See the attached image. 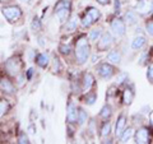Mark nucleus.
Returning <instances> with one entry per match:
<instances>
[{"instance_id":"cd10ccee","label":"nucleus","mask_w":153,"mask_h":144,"mask_svg":"<svg viewBox=\"0 0 153 144\" xmlns=\"http://www.w3.org/2000/svg\"><path fill=\"white\" fill-rule=\"evenodd\" d=\"M9 110V103L5 99H0V117H3Z\"/></svg>"},{"instance_id":"39448f33","label":"nucleus","mask_w":153,"mask_h":144,"mask_svg":"<svg viewBox=\"0 0 153 144\" xmlns=\"http://www.w3.org/2000/svg\"><path fill=\"white\" fill-rule=\"evenodd\" d=\"M111 30H112L115 36H117V37L124 36V35H125V32H126L125 22H124L121 18H119V17L114 18L111 21Z\"/></svg>"},{"instance_id":"a211bd4d","label":"nucleus","mask_w":153,"mask_h":144,"mask_svg":"<svg viewBox=\"0 0 153 144\" xmlns=\"http://www.w3.org/2000/svg\"><path fill=\"white\" fill-rule=\"evenodd\" d=\"M103 35V32H102V28H94V30H92L89 32V35H88V38H89V41H92V42H97L100 38H101V36Z\"/></svg>"},{"instance_id":"dca6fc26","label":"nucleus","mask_w":153,"mask_h":144,"mask_svg":"<svg viewBox=\"0 0 153 144\" xmlns=\"http://www.w3.org/2000/svg\"><path fill=\"white\" fill-rule=\"evenodd\" d=\"M121 60V54L119 50H111L107 54V61L111 64H119Z\"/></svg>"},{"instance_id":"f8f14e48","label":"nucleus","mask_w":153,"mask_h":144,"mask_svg":"<svg viewBox=\"0 0 153 144\" xmlns=\"http://www.w3.org/2000/svg\"><path fill=\"white\" fill-rule=\"evenodd\" d=\"M94 85V78L91 73H84L82 78V91L89 92V89Z\"/></svg>"},{"instance_id":"2eb2a0df","label":"nucleus","mask_w":153,"mask_h":144,"mask_svg":"<svg viewBox=\"0 0 153 144\" xmlns=\"http://www.w3.org/2000/svg\"><path fill=\"white\" fill-rule=\"evenodd\" d=\"M134 96H135V93H134V89L131 87L125 88V89H124V92H123V102L129 106V105L133 102Z\"/></svg>"},{"instance_id":"f704fd0d","label":"nucleus","mask_w":153,"mask_h":144,"mask_svg":"<svg viewBox=\"0 0 153 144\" xmlns=\"http://www.w3.org/2000/svg\"><path fill=\"white\" fill-rule=\"evenodd\" d=\"M125 80H128V74H126V73H121L120 75L117 76V84H119V85L123 84Z\"/></svg>"},{"instance_id":"7c9ffc66","label":"nucleus","mask_w":153,"mask_h":144,"mask_svg":"<svg viewBox=\"0 0 153 144\" xmlns=\"http://www.w3.org/2000/svg\"><path fill=\"white\" fill-rule=\"evenodd\" d=\"M70 50H71V46H70V45H61V46L59 47V51H60L63 55H69V54H70Z\"/></svg>"},{"instance_id":"b1692460","label":"nucleus","mask_w":153,"mask_h":144,"mask_svg":"<svg viewBox=\"0 0 153 144\" xmlns=\"http://www.w3.org/2000/svg\"><path fill=\"white\" fill-rule=\"evenodd\" d=\"M133 134H134V129H133V128H128V129H125V130H124V133L121 134V137H120L121 143H126L129 139L133 137Z\"/></svg>"},{"instance_id":"c85d7f7f","label":"nucleus","mask_w":153,"mask_h":144,"mask_svg":"<svg viewBox=\"0 0 153 144\" xmlns=\"http://www.w3.org/2000/svg\"><path fill=\"white\" fill-rule=\"evenodd\" d=\"M31 27H32V30L35 31V32H38V31H41L42 30V24H41V21L38 19L37 17L33 18V21L31 23Z\"/></svg>"},{"instance_id":"1a4fd4ad","label":"nucleus","mask_w":153,"mask_h":144,"mask_svg":"<svg viewBox=\"0 0 153 144\" xmlns=\"http://www.w3.org/2000/svg\"><path fill=\"white\" fill-rule=\"evenodd\" d=\"M112 42H114V38L111 36V33L106 32V33H103L101 36V38L97 41V49L100 51H105L112 45Z\"/></svg>"},{"instance_id":"bb28decb","label":"nucleus","mask_w":153,"mask_h":144,"mask_svg":"<svg viewBox=\"0 0 153 144\" xmlns=\"http://www.w3.org/2000/svg\"><path fill=\"white\" fill-rule=\"evenodd\" d=\"M87 119H88L87 112H85L83 108H79V112H78V124H79V125H83V124L87 121Z\"/></svg>"},{"instance_id":"7ed1b4c3","label":"nucleus","mask_w":153,"mask_h":144,"mask_svg":"<svg viewBox=\"0 0 153 144\" xmlns=\"http://www.w3.org/2000/svg\"><path fill=\"white\" fill-rule=\"evenodd\" d=\"M22 60L19 56H13L10 59L7 60V63L4 64V69H5L7 74L10 76H17L18 74H21L22 70Z\"/></svg>"},{"instance_id":"6e6552de","label":"nucleus","mask_w":153,"mask_h":144,"mask_svg":"<svg viewBox=\"0 0 153 144\" xmlns=\"http://www.w3.org/2000/svg\"><path fill=\"white\" fill-rule=\"evenodd\" d=\"M78 112L79 108H76V106L73 102H69L66 106V121L69 124H74L78 121Z\"/></svg>"},{"instance_id":"f03ea898","label":"nucleus","mask_w":153,"mask_h":144,"mask_svg":"<svg viewBox=\"0 0 153 144\" xmlns=\"http://www.w3.org/2000/svg\"><path fill=\"white\" fill-rule=\"evenodd\" d=\"M55 14L56 17L59 18V21L61 23H65L68 22V18L70 16V10H71V7H70V1L69 0H59L56 4H55Z\"/></svg>"},{"instance_id":"c9c22d12","label":"nucleus","mask_w":153,"mask_h":144,"mask_svg":"<svg viewBox=\"0 0 153 144\" xmlns=\"http://www.w3.org/2000/svg\"><path fill=\"white\" fill-rule=\"evenodd\" d=\"M120 1L119 0H115V9H116V12H120Z\"/></svg>"},{"instance_id":"393cba45","label":"nucleus","mask_w":153,"mask_h":144,"mask_svg":"<svg viewBox=\"0 0 153 144\" xmlns=\"http://www.w3.org/2000/svg\"><path fill=\"white\" fill-rule=\"evenodd\" d=\"M94 23V21H93V18L89 16L88 13H84V16H83V18H82V26L84 27V28H87V27H91Z\"/></svg>"},{"instance_id":"0eeeda50","label":"nucleus","mask_w":153,"mask_h":144,"mask_svg":"<svg viewBox=\"0 0 153 144\" xmlns=\"http://www.w3.org/2000/svg\"><path fill=\"white\" fill-rule=\"evenodd\" d=\"M153 10V0H139L135 5V12L146 16Z\"/></svg>"},{"instance_id":"4c0bfd02","label":"nucleus","mask_w":153,"mask_h":144,"mask_svg":"<svg viewBox=\"0 0 153 144\" xmlns=\"http://www.w3.org/2000/svg\"><path fill=\"white\" fill-rule=\"evenodd\" d=\"M32 74H33V69H28V71H27V75H26V78H27V79H31Z\"/></svg>"},{"instance_id":"4be33fe9","label":"nucleus","mask_w":153,"mask_h":144,"mask_svg":"<svg viewBox=\"0 0 153 144\" xmlns=\"http://www.w3.org/2000/svg\"><path fill=\"white\" fill-rule=\"evenodd\" d=\"M111 115H112V108H111V106H110V105H105V106L102 107V110H101V112H100V117L107 120L110 116H111Z\"/></svg>"},{"instance_id":"f257e3e1","label":"nucleus","mask_w":153,"mask_h":144,"mask_svg":"<svg viewBox=\"0 0 153 144\" xmlns=\"http://www.w3.org/2000/svg\"><path fill=\"white\" fill-rule=\"evenodd\" d=\"M89 38H87V36H79V38L76 40L75 42V59H76V63L83 65L85 61L88 60L89 54H91V46H89V42H88Z\"/></svg>"},{"instance_id":"6ab92c4d","label":"nucleus","mask_w":153,"mask_h":144,"mask_svg":"<svg viewBox=\"0 0 153 144\" xmlns=\"http://www.w3.org/2000/svg\"><path fill=\"white\" fill-rule=\"evenodd\" d=\"M125 22L128 24H135L138 22V16L135 10H128L125 13Z\"/></svg>"},{"instance_id":"72a5a7b5","label":"nucleus","mask_w":153,"mask_h":144,"mask_svg":"<svg viewBox=\"0 0 153 144\" xmlns=\"http://www.w3.org/2000/svg\"><path fill=\"white\" fill-rule=\"evenodd\" d=\"M147 78L149 79V82L153 83V63L148 66V70H147Z\"/></svg>"},{"instance_id":"c756f323","label":"nucleus","mask_w":153,"mask_h":144,"mask_svg":"<svg viewBox=\"0 0 153 144\" xmlns=\"http://www.w3.org/2000/svg\"><path fill=\"white\" fill-rule=\"evenodd\" d=\"M18 143H19V144H28V143H30V139H28L27 134H26L25 131H22L21 134H19V137H18Z\"/></svg>"},{"instance_id":"9b49d317","label":"nucleus","mask_w":153,"mask_h":144,"mask_svg":"<svg viewBox=\"0 0 153 144\" xmlns=\"http://www.w3.org/2000/svg\"><path fill=\"white\" fill-rule=\"evenodd\" d=\"M0 91L5 94H13L16 92V87H14L13 82L9 78L1 76V78H0Z\"/></svg>"},{"instance_id":"9d476101","label":"nucleus","mask_w":153,"mask_h":144,"mask_svg":"<svg viewBox=\"0 0 153 144\" xmlns=\"http://www.w3.org/2000/svg\"><path fill=\"white\" fill-rule=\"evenodd\" d=\"M151 142V137H149V129L143 126L140 129H138L135 133V143L139 144H146Z\"/></svg>"},{"instance_id":"e433bc0d","label":"nucleus","mask_w":153,"mask_h":144,"mask_svg":"<svg viewBox=\"0 0 153 144\" xmlns=\"http://www.w3.org/2000/svg\"><path fill=\"white\" fill-rule=\"evenodd\" d=\"M97 3H100L101 5H107V4H110V0H96Z\"/></svg>"},{"instance_id":"f3484780","label":"nucleus","mask_w":153,"mask_h":144,"mask_svg":"<svg viewBox=\"0 0 153 144\" xmlns=\"http://www.w3.org/2000/svg\"><path fill=\"white\" fill-rule=\"evenodd\" d=\"M144 45H146V37L142 36V35L137 36V37L131 41V49H133V50H139V49H142V47L144 46Z\"/></svg>"},{"instance_id":"423d86ee","label":"nucleus","mask_w":153,"mask_h":144,"mask_svg":"<svg viewBox=\"0 0 153 144\" xmlns=\"http://www.w3.org/2000/svg\"><path fill=\"white\" fill-rule=\"evenodd\" d=\"M97 70H98L100 76L103 78V79H106V80L110 79V78H112L114 74H115V71H116V70H115V66L111 65L110 63H102V64H100Z\"/></svg>"},{"instance_id":"473e14b6","label":"nucleus","mask_w":153,"mask_h":144,"mask_svg":"<svg viewBox=\"0 0 153 144\" xmlns=\"http://www.w3.org/2000/svg\"><path fill=\"white\" fill-rule=\"evenodd\" d=\"M146 31H147L148 35L153 37V22H152V21L147 22V24H146Z\"/></svg>"},{"instance_id":"2f4dec72","label":"nucleus","mask_w":153,"mask_h":144,"mask_svg":"<svg viewBox=\"0 0 153 144\" xmlns=\"http://www.w3.org/2000/svg\"><path fill=\"white\" fill-rule=\"evenodd\" d=\"M52 63H54V71H60L61 69V64H60V60H59V57H54L52 59Z\"/></svg>"},{"instance_id":"4468645a","label":"nucleus","mask_w":153,"mask_h":144,"mask_svg":"<svg viewBox=\"0 0 153 144\" xmlns=\"http://www.w3.org/2000/svg\"><path fill=\"white\" fill-rule=\"evenodd\" d=\"M35 61L41 68H47L50 64V57L47 54H45V52H41V54H37V56L35 57Z\"/></svg>"},{"instance_id":"20e7f679","label":"nucleus","mask_w":153,"mask_h":144,"mask_svg":"<svg viewBox=\"0 0 153 144\" xmlns=\"http://www.w3.org/2000/svg\"><path fill=\"white\" fill-rule=\"evenodd\" d=\"M1 13L8 22H16L22 17V9L18 5H5L1 8Z\"/></svg>"},{"instance_id":"412c9836","label":"nucleus","mask_w":153,"mask_h":144,"mask_svg":"<svg viewBox=\"0 0 153 144\" xmlns=\"http://www.w3.org/2000/svg\"><path fill=\"white\" fill-rule=\"evenodd\" d=\"M85 13H88L89 16L93 18V21H94V22H97L98 19L101 18V13H100L98 9H97V8H94V7H89V8H87Z\"/></svg>"},{"instance_id":"aec40b11","label":"nucleus","mask_w":153,"mask_h":144,"mask_svg":"<svg viewBox=\"0 0 153 144\" xmlns=\"http://www.w3.org/2000/svg\"><path fill=\"white\" fill-rule=\"evenodd\" d=\"M76 27H78V18L74 17L71 19H68L66 26H65V31L66 32H73V31L76 30Z\"/></svg>"},{"instance_id":"ddd939ff","label":"nucleus","mask_w":153,"mask_h":144,"mask_svg":"<svg viewBox=\"0 0 153 144\" xmlns=\"http://www.w3.org/2000/svg\"><path fill=\"white\" fill-rule=\"evenodd\" d=\"M125 126H126V116L125 115H120L116 121V126H115V135L120 138L124 130H125Z\"/></svg>"},{"instance_id":"ea45409f","label":"nucleus","mask_w":153,"mask_h":144,"mask_svg":"<svg viewBox=\"0 0 153 144\" xmlns=\"http://www.w3.org/2000/svg\"><path fill=\"white\" fill-rule=\"evenodd\" d=\"M21 1H23V3H31V0H21Z\"/></svg>"},{"instance_id":"a878e982","label":"nucleus","mask_w":153,"mask_h":144,"mask_svg":"<svg viewBox=\"0 0 153 144\" xmlns=\"http://www.w3.org/2000/svg\"><path fill=\"white\" fill-rule=\"evenodd\" d=\"M110 131H111V124H110L108 121L103 122V125L101 128V137L102 138H106L110 135Z\"/></svg>"},{"instance_id":"a19ab883","label":"nucleus","mask_w":153,"mask_h":144,"mask_svg":"<svg viewBox=\"0 0 153 144\" xmlns=\"http://www.w3.org/2000/svg\"><path fill=\"white\" fill-rule=\"evenodd\" d=\"M138 1H139V0H138Z\"/></svg>"},{"instance_id":"5701e85b","label":"nucleus","mask_w":153,"mask_h":144,"mask_svg":"<svg viewBox=\"0 0 153 144\" xmlns=\"http://www.w3.org/2000/svg\"><path fill=\"white\" fill-rule=\"evenodd\" d=\"M84 103H87L88 106H92V105L97 101V94H96L94 92H87V96L83 98Z\"/></svg>"},{"instance_id":"58836bf2","label":"nucleus","mask_w":153,"mask_h":144,"mask_svg":"<svg viewBox=\"0 0 153 144\" xmlns=\"http://www.w3.org/2000/svg\"><path fill=\"white\" fill-rule=\"evenodd\" d=\"M149 120H151V124L153 125V111L151 112V115H149Z\"/></svg>"}]
</instances>
